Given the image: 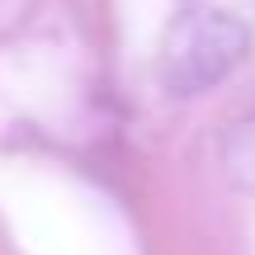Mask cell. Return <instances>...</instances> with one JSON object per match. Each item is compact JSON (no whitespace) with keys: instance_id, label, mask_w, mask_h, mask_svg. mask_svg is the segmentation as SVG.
Returning <instances> with one entry per match:
<instances>
[{"instance_id":"cell-2","label":"cell","mask_w":255,"mask_h":255,"mask_svg":"<svg viewBox=\"0 0 255 255\" xmlns=\"http://www.w3.org/2000/svg\"><path fill=\"white\" fill-rule=\"evenodd\" d=\"M227 175L241 184H255V114L246 123H237L227 137Z\"/></svg>"},{"instance_id":"cell-1","label":"cell","mask_w":255,"mask_h":255,"mask_svg":"<svg viewBox=\"0 0 255 255\" xmlns=\"http://www.w3.org/2000/svg\"><path fill=\"white\" fill-rule=\"evenodd\" d=\"M251 52V28L227 9H184L161 43V81L175 95H203L222 85Z\"/></svg>"}]
</instances>
